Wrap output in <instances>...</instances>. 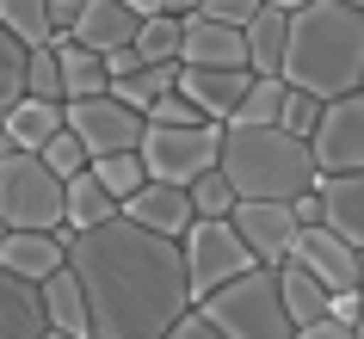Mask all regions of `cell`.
Masks as SVG:
<instances>
[{
    "mask_svg": "<svg viewBox=\"0 0 364 339\" xmlns=\"http://www.w3.org/2000/svg\"><path fill=\"white\" fill-rule=\"evenodd\" d=\"M75 19H80V0H50V25H56V43L75 38Z\"/></svg>",
    "mask_w": 364,
    "mask_h": 339,
    "instance_id": "cell-36",
    "label": "cell"
},
{
    "mask_svg": "<svg viewBox=\"0 0 364 339\" xmlns=\"http://www.w3.org/2000/svg\"><path fill=\"white\" fill-rule=\"evenodd\" d=\"M56 68H62V105H80V99H105L112 93L105 62L87 56L80 43H56Z\"/></svg>",
    "mask_w": 364,
    "mask_h": 339,
    "instance_id": "cell-23",
    "label": "cell"
},
{
    "mask_svg": "<svg viewBox=\"0 0 364 339\" xmlns=\"http://www.w3.org/2000/svg\"><path fill=\"white\" fill-rule=\"evenodd\" d=\"M186 198H192V216H198V222H229L235 204H241V198H235V185L223 179V173H204Z\"/></svg>",
    "mask_w": 364,
    "mask_h": 339,
    "instance_id": "cell-28",
    "label": "cell"
},
{
    "mask_svg": "<svg viewBox=\"0 0 364 339\" xmlns=\"http://www.w3.org/2000/svg\"><path fill=\"white\" fill-rule=\"evenodd\" d=\"M278 296H284L290 327H315V321H327V290L309 278L303 265H284V271H278Z\"/></svg>",
    "mask_w": 364,
    "mask_h": 339,
    "instance_id": "cell-25",
    "label": "cell"
},
{
    "mask_svg": "<svg viewBox=\"0 0 364 339\" xmlns=\"http://www.w3.org/2000/svg\"><path fill=\"white\" fill-rule=\"evenodd\" d=\"M62 179L43 154H0V222L6 235H56L62 228Z\"/></svg>",
    "mask_w": 364,
    "mask_h": 339,
    "instance_id": "cell-5",
    "label": "cell"
},
{
    "mask_svg": "<svg viewBox=\"0 0 364 339\" xmlns=\"http://www.w3.org/2000/svg\"><path fill=\"white\" fill-rule=\"evenodd\" d=\"M68 265V228L56 235H6L0 241V271H13L25 284H50Z\"/></svg>",
    "mask_w": 364,
    "mask_h": 339,
    "instance_id": "cell-17",
    "label": "cell"
},
{
    "mask_svg": "<svg viewBox=\"0 0 364 339\" xmlns=\"http://www.w3.org/2000/svg\"><path fill=\"white\" fill-rule=\"evenodd\" d=\"M167 339H223V333H216L210 321H204V315H198V308H192V315L179 321V327H173V333H167Z\"/></svg>",
    "mask_w": 364,
    "mask_h": 339,
    "instance_id": "cell-39",
    "label": "cell"
},
{
    "mask_svg": "<svg viewBox=\"0 0 364 339\" xmlns=\"http://www.w3.org/2000/svg\"><path fill=\"white\" fill-rule=\"evenodd\" d=\"M0 136H6L13 154H43L62 136V105H50V99H19L6 112V124H0Z\"/></svg>",
    "mask_w": 364,
    "mask_h": 339,
    "instance_id": "cell-20",
    "label": "cell"
},
{
    "mask_svg": "<svg viewBox=\"0 0 364 339\" xmlns=\"http://www.w3.org/2000/svg\"><path fill=\"white\" fill-rule=\"evenodd\" d=\"M321 228L340 235L346 247H364V173L352 179H321Z\"/></svg>",
    "mask_w": 364,
    "mask_h": 339,
    "instance_id": "cell-19",
    "label": "cell"
},
{
    "mask_svg": "<svg viewBox=\"0 0 364 339\" xmlns=\"http://www.w3.org/2000/svg\"><path fill=\"white\" fill-rule=\"evenodd\" d=\"M93 179L105 185V198H112L117 210H124L136 191L149 185V173H142V154H105V161H93Z\"/></svg>",
    "mask_w": 364,
    "mask_h": 339,
    "instance_id": "cell-26",
    "label": "cell"
},
{
    "mask_svg": "<svg viewBox=\"0 0 364 339\" xmlns=\"http://www.w3.org/2000/svg\"><path fill=\"white\" fill-rule=\"evenodd\" d=\"M179 68H247V31L192 13L186 19V43H179Z\"/></svg>",
    "mask_w": 364,
    "mask_h": 339,
    "instance_id": "cell-16",
    "label": "cell"
},
{
    "mask_svg": "<svg viewBox=\"0 0 364 339\" xmlns=\"http://www.w3.org/2000/svg\"><path fill=\"white\" fill-rule=\"evenodd\" d=\"M179 253H186V290H192V308L204 296H216L223 284H235L241 271H253V253L241 247V235H235L229 222H192V228H186V241H179Z\"/></svg>",
    "mask_w": 364,
    "mask_h": 339,
    "instance_id": "cell-7",
    "label": "cell"
},
{
    "mask_svg": "<svg viewBox=\"0 0 364 339\" xmlns=\"http://www.w3.org/2000/svg\"><path fill=\"white\" fill-rule=\"evenodd\" d=\"M25 99V43L0 25V124H6V112Z\"/></svg>",
    "mask_w": 364,
    "mask_h": 339,
    "instance_id": "cell-29",
    "label": "cell"
},
{
    "mask_svg": "<svg viewBox=\"0 0 364 339\" xmlns=\"http://www.w3.org/2000/svg\"><path fill=\"white\" fill-rule=\"evenodd\" d=\"M229 228L241 235V247L253 253V265H266V271H284L290 253H296V216H290V204H235Z\"/></svg>",
    "mask_w": 364,
    "mask_h": 339,
    "instance_id": "cell-10",
    "label": "cell"
},
{
    "mask_svg": "<svg viewBox=\"0 0 364 339\" xmlns=\"http://www.w3.org/2000/svg\"><path fill=\"white\" fill-rule=\"evenodd\" d=\"M0 25L31 50H56V25H50V0H0Z\"/></svg>",
    "mask_w": 364,
    "mask_h": 339,
    "instance_id": "cell-24",
    "label": "cell"
},
{
    "mask_svg": "<svg viewBox=\"0 0 364 339\" xmlns=\"http://www.w3.org/2000/svg\"><path fill=\"white\" fill-rule=\"evenodd\" d=\"M358 308H364V290H333L327 296V321H340V327H358Z\"/></svg>",
    "mask_w": 364,
    "mask_h": 339,
    "instance_id": "cell-35",
    "label": "cell"
},
{
    "mask_svg": "<svg viewBox=\"0 0 364 339\" xmlns=\"http://www.w3.org/2000/svg\"><path fill=\"white\" fill-rule=\"evenodd\" d=\"M290 265H303L327 296H333V290H364V284H358V247H346L340 235H327V228H303Z\"/></svg>",
    "mask_w": 364,
    "mask_h": 339,
    "instance_id": "cell-12",
    "label": "cell"
},
{
    "mask_svg": "<svg viewBox=\"0 0 364 339\" xmlns=\"http://www.w3.org/2000/svg\"><path fill=\"white\" fill-rule=\"evenodd\" d=\"M87 56H117V50H136V13L130 0H80V19H75V38Z\"/></svg>",
    "mask_w": 364,
    "mask_h": 339,
    "instance_id": "cell-13",
    "label": "cell"
},
{
    "mask_svg": "<svg viewBox=\"0 0 364 339\" xmlns=\"http://www.w3.org/2000/svg\"><path fill=\"white\" fill-rule=\"evenodd\" d=\"M43 339H75V333H43Z\"/></svg>",
    "mask_w": 364,
    "mask_h": 339,
    "instance_id": "cell-42",
    "label": "cell"
},
{
    "mask_svg": "<svg viewBox=\"0 0 364 339\" xmlns=\"http://www.w3.org/2000/svg\"><path fill=\"white\" fill-rule=\"evenodd\" d=\"M62 130H68L80 149H87V167H93V161H105V154H136V149H142L149 117H136L130 105H117V99L105 93V99L62 105Z\"/></svg>",
    "mask_w": 364,
    "mask_h": 339,
    "instance_id": "cell-8",
    "label": "cell"
},
{
    "mask_svg": "<svg viewBox=\"0 0 364 339\" xmlns=\"http://www.w3.org/2000/svg\"><path fill=\"white\" fill-rule=\"evenodd\" d=\"M223 124H198V130H142V173H149V185H179L192 191L204 173H216L223 161Z\"/></svg>",
    "mask_w": 364,
    "mask_h": 339,
    "instance_id": "cell-6",
    "label": "cell"
},
{
    "mask_svg": "<svg viewBox=\"0 0 364 339\" xmlns=\"http://www.w3.org/2000/svg\"><path fill=\"white\" fill-rule=\"evenodd\" d=\"M315 124H321V99L296 93V87H284V117H278V130L296 136V142H309L315 136Z\"/></svg>",
    "mask_w": 364,
    "mask_h": 339,
    "instance_id": "cell-31",
    "label": "cell"
},
{
    "mask_svg": "<svg viewBox=\"0 0 364 339\" xmlns=\"http://www.w3.org/2000/svg\"><path fill=\"white\" fill-rule=\"evenodd\" d=\"M50 315H43V290L38 284L0 271V339H43Z\"/></svg>",
    "mask_w": 364,
    "mask_h": 339,
    "instance_id": "cell-18",
    "label": "cell"
},
{
    "mask_svg": "<svg viewBox=\"0 0 364 339\" xmlns=\"http://www.w3.org/2000/svg\"><path fill=\"white\" fill-rule=\"evenodd\" d=\"M309 154H315V173L321 179H352V173H364V93L321 105V124L309 136Z\"/></svg>",
    "mask_w": 364,
    "mask_h": 339,
    "instance_id": "cell-9",
    "label": "cell"
},
{
    "mask_svg": "<svg viewBox=\"0 0 364 339\" xmlns=\"http://www.w3.org/2000/svg\"><path fill=\"white\" fill-rule=\"evenodd\" d=\"M290 216H296V228H321V191H303L290 204Z\"/></svg>",
    "mask_w": 364,
    "mask_h": 339,
    "instance_id": "cell-38",
    "label": "cell"
},
{
    "mask_svg": "<svg viewBox=\"0 0 364 339\" xmlns=\"http://www.w3.org/2000/svg\"><path fill=\"white\" fill-rule=\"evenodd\" d=\"M68 271L87 296L93 339H167L192 315L179 241H161L124 216L87 235H68Z\"/></svg>",
    "mask_w": 364,
    "mask_h": 339,
    "instance_id": "cell-1",
    "label": "cell"
},
{
    "mask_svg": "<svg viewBox=\"0 0 364 339\" xmlns=\"http://www.w3.org/2000/svg\"><path fill=\"white\" fill-rule=\"evenodd\" d=\"M216 173L235 185L241 204H296L303 191L321 185L309 142H296L284 130H229Z\"/></svg>",
    "mask_w": 364,
    "mask_h": 339,
    "instance_id": "cell-3",
    "label": "cell"
},
{
    "mask_svg": "<svg viewBox=\"0 0 364 339\" xmlns=\"http://www.w3.org/2000/svg\"><path fill=\"white\" fill-rule=\"evenodd\" d=\"M117 216L136 222V228H149V235H161V241H186V228L198 222V216H192V198H186L179 185H142Z\"/></svg>",
    "mask_w": 364,
    "mask_h": 339,
    "instance_id": "cell-15",
    "label": "cell"
},
{
    "mask_svg": "<svg viewBox=\"0 0 364 339\" xmlns=\"http://www.w3.org/2000/svg\"><path fill=\"white\" fill-rule=\"evenodd\" d=\"M117 216V204L105 198V185L93 179V167L80 173V179H68V191H62V228L68 235H87V228H105Z\"/></svg>",
    "mask_w": 364,
    "mask_h": 339,
    "instance_id": "cell-21",
    "label": "cell"
},
{
    "mask_svg": "<svg viewBox=\"0 0 364 339\" xmlns=\"http://www.w3.org/2000/svg\"><path fill=\"white\" fill-rule=\"evenodd\" d=\"M43 290V315H50V333H75V339H93V327H87V296H80L75 271L62 265L50 284H38Z\"/></svg>",
    "mask_w": 364,
    "mask_h": 339,
    "instance_id": "cell-22",
    "label": "cell"
},
{
    "mask_svg": "<svg viewBox=\"0 0 364 339\" xmlns=\"http://www.w3.org/2000/svg\"><path fill=\"white\" fill-rule=\"evenodd\" d=\"M198 13L216 25H229V31H247L259 13H266V0H198Z\"/></svg>",
    "mask_w": 364,
    "mask_h": 339,
    "instance_id": "cell-33",
    "label": "cell"
},
{
    "mask_svg": "<svg viewBox=\"0 0 364 339\" xmlns=\"http://www.w3.org/2000/svg\"><path fill=\"white\" fill-rule=\"evenodd\" d=\"M43 167H50V173H56V179H62V185H68V179H80V173H87V149H80L75 136L62 130L56 142L43 149Z\"/></svg>",
    "mask_w": 364,
    "mask_h": 339,
    "instance_id": "cell-32",
    "label": "cell"
},
{
    "mask_svg": "<svg viewBox=\"0 0 364 339\" xmlns=\"http://www.w3.org/2000/svg\"><path fill=\"white\" fill-rule=\"evenodd\" d=\"M296 339H358V333L340 327V321H315V327H296Z\"/></svg>",
    "mask_w": 364,
    "mask_h": 339,
    "instance_id": "cell-40",
    "label": "cell"
},
{
    "mask_svg": "<svg viewBox=\"0 0 364 339\" xmlns=\"http://www.w3.org/2000/svg\"><path fill=\"white\" fill-rule=\"evenodd\" d=\"M0 241H6V222H0Z\"/></svg>",
    "mask_w": 364,
    "mask_h": 339,
    "instance_id": "cell-43",
    "label": "cell"
},
{
    "mask_svg": "<svg viewBox=\"0 0 364 339\" xmlns=\"http://www.w3.org/2000/svg\"><path fill=\"white\" fill-rule=\"evenodd\" d=\"M149 124H154V130H198L204 117H198V105L186 93H173V99H161V105L149 112Z\"/></svg>",
    "mask_w": 364,
    "mask_h": 339,
    "instance_id": "cell-34",
    "label": "cell"
},
{
    "mask_svg": "<svg viewBox=\"0 0 364 339\" xmlns=\"http://www.w3.org/2000/svg\"><path fill=\"white\" fill-rule=\"evenodd\" d=\"M198 315L223 339H296V327L284 315V296H278V271H266V265H253L235 284H223L216 296H204Z\"/></svg>",
    "mask_w": 364,
    "mask_h": 339,
    "instance_id": "cell-4",
    "label": "cell"
},
{
    "mask_svg": "<svg viewBox=\"0 0 364 339\" xmlns=\"http://www.w3.org/2000/svg\"><path fill=\"white\" fill-rule=\"evenodd\" d=\"M179 93L198 105L204 124H223L229 130L235 112H241V99L253 93V75L247 68H179Z\"/></svg>",
    "mask_w": 364,
    "mask_h": 339,
    "instance_id": "cell-11",
    "label": "cell"
},
{
    "mask_svg": "<svg viewBox=\"0 0 364 339\" xmlns=\"http://www.w3.org/2000/svg\"><path fill=\"white\" fill-rule=\"evenodd\" d=\"M136 75H142V56H136V50L105 56V80H112V87H117V80H136Z\"/></svg>",
    "mask_w": 364,
    "mask_h": 339,
    "instance_id": "cell-37",
    "label": "cell"
},
{
    "mask_svg": "<svg viewBox=\"0 0 364 339\" xmlns=\"http://www.w3.org/2000/svg\"><path fill=\"white\" fill-rule=\"evenodd\" d=\"M358 284H364V247H358Z\"/></svg>",
    "mask_w": 364,
    "mask_h": 339,
    "instance_id": "cell-41",
    "label": "cell"
},
{
    "mask_svg": "<svg viewBox=\"0 0 364 339\" xmlns=\"http://www.w3.org/2000/svg\"><path fill=\"white\" fill-rule=\"evenodd\" d=\"M284 87L321 99V105L364 93V6H352V0H303L296 6Z\"/></svg>",
    "mask_w": 364,
    "mask_h": 339,
    "instance_id": "cell-2",
    "label": "cell"
},
{
    "mask_svg": "<svg viewBox=\"0 0 364 339\" xmlns=\"http://www.w3.org/2000/svg\"><path fill=\"white\" fill-rule=\"evenodd\" d=\"M303 0H266V13L247 25V75L253 80H284V50H290V19Z\"/></svg>",
    "mask_w": 364,
    "mask_h": 339,
    "instance_id": "cell-14",
    "label": "cell"
},
{
    "mask_svg": "<svg viewBox=\"0 0 364 339\" xmlns=\"http://www.w3.org/2000/svg\"><path fill=\"white\" fill-rule=\"evenodd\" d=\"M25 99H50V105H62L56 50H31V56H25Z\"/></svg>",
    "mask_w": 364,
    "mask_h": 339,
    "instance_id": "cell-30",
    "label": "cell"
},
{
    "mask_svg": "<svg viewBox=\"0 0 364 339\" xmlns=\"http://www.w3.org/2000/svg\"><path fill=\"white\" fill-rule=\"evenodd\" d=\"M278 117H284V80H253L229 130H278Z\"/></svg>",
    "mask_w": 364,
    "mask_h": 339,
    "instance_id": "cell-27",
    "label": "cell"
}]
</instances>
